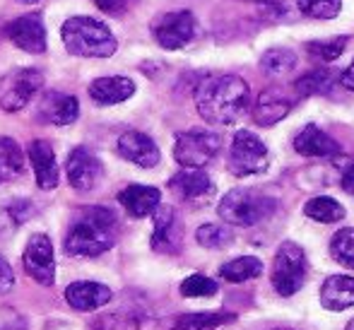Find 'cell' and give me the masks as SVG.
I'll return each mask as SVG.
<instances>
[{
	"label": "cell",
	"mask_w": 354,
	"mask_h": 330,
	"mask_svg": "<svg viewBox=\"0 0 354 330\" xmlns=\"http://www.w3.org/2000/svg\"><path fill=\"white\" fill-rule=\"evenodd\" d=\"M253 3H258V5H266V8H268V5H277V3H280V0H253Z\"/></svg>",
	"instance_id": "ab89813d"
},
{
	"label": "cell",
	"mask_w": 354,
	"mask_h": 330,
	"mask_svg": "<svg viewBox=\"0 0 354 330\" xmlns=\"http://www.w3.org/2000/svg\"><path fill=\"white\" fill-rule=\"evenodd\" d=\"M345 330H354V318H352V321H350V326H347Z\"/></svg>",
	"instance_id": "b9f144b4"
},
{
	"label": "cell",
	"mask_w": 354,
	"mask_h": 330,
	"mask_svg": "<svg viewBox=\"0 0 354 330\" xmlns=\"http://www.w3.org/2000/svg\"><path fill=\"white\" fill-rule=\"evenodd\" d=\"M61 39L68 53L77 58H111L118 42L111 29L94 17H68L61 27Z\"/></svg>",
	"instance_id": "3957f363"
},
{
	"label": "cell",
	"mask_w": 354,
	"mask_h": 330,
	"mask_svg": "<svg viewBox=\"0 0 354 330\" xmlns=\"http://www.w3.org/2000/svg\"><path fill=\"white\" fill-rule=\"evenodd\" d=\"M136 94V82L126 75H111V77H97L89 84V97L99 107H113Z\"/></svg>",
	"instance_id": "ac0fdd59"
},
{
	"label": "cell",
	"mask_w": 354,
	"mask_h": 330,
	"mask_svg": "<svg viewBox=\"0 0 354 330\" xmlns=\"http://www.w3.org/2000/svg\"><path fill=\"white\" fill-rule=\"evenodd\" d=\"M294 107V99L280 87H268L258 94L256 104H253V121L263 128H270L280 123Z\"/></svg>",
	"instance_id": "2e32d148"
},
{
	"label": "cell",
	"mask_w": 354,
	"mask_h": 330,
	"mask_svg": "<svg viewBox=\"0 0 354 330\" xmlns=\"http://www.w3.org/2000/svg\"><path fill=\"white\" fill-rule=\"evenodd\" d=\"M29 162H32V167H34V176H37L39 188H41V191H53V188L58 186L61 172H58L53 147L46 140H34V143L29 145Z\"/></svg>",
	"instance_id": "e0dca14e"
},
{
	"label": "cell",
	"mask_w": 354,
	"mask_h": 330,
	"mask_svg": "<svg viewBox=\"0 0 354 330\" xmlns=\"http://www.w3.org/2000/svg\"><path fill=\"white\" fill-rule=\"evenodd\" d=\"M299 58L292 48H268L261 58V70L268 77H282L297 68Z\"/></svg>",
	"instance_id": "4316f807"
},
{
	"label": "cell",
	"mask_w": 354,
	"mask_h": 330,
	"mask_svg": "<svg viewBox=\"0 0 354 330\" xmlns=\"http://www.w3.org/2000/svg\"><path fill=\"white\" fill-rule=\"evenodd\" d=\"M8 39L24 53H44L46 51V24H44L41 15L29 12L22 17L12 19L5 27Z\"/></svg>",
	"instance_id": "8fae6325"
},
{
	"label": "cell",
	"mask_w": 354,
	"mask_h": 330,
	"mask_svg": "<svg viewBox=\"0 0 354 330\" xmlns=\"http://www.w3.org/2000/svg\"><path fill=\"white\" fill-rule=\"evenodd\" d=\"M29 214H32L29 200H17L8 208H0V237H10Z\"/></svg>",
	"instance_id": "f1b7e54d"
},
{
	"label": "cell",
	"mask_w": 354,
	"mask_h": 330,
	"mask_svg": "<svg viewBox=\"0 0 354 330\" xmlns=\"http://www.w3.org/2000/svg\"><path fill=\"white\" fill-rule=\"evenodd\" d=\"M251 104L248 82L239 75H210L196 89L198 113L212 126H232Z\"/></svg>",
	"instance_id": "6da1fadb"
},
{
	"label": "cell",
	"mask_w": 354,
	"mask_h": 330,
	"mask_svg": "<svg viewBox=\"0 0 354 330\" xmlns=\"http://www.w3.org/2000/svg\"><path fill=\"white\" fill-rule=\"evenodd\" d=\"M217 212L224 219V224L253 227L275 212V200L253 191V188H234L219 200Z\"/></svg>",
	"instance_id": "277c9868"
},
{
	"label": "cell",
	"mask_w": 354,
	"mask_h": 330,
	"mask_svg": "<svg viewBox=\"0 0 354 330\" xmlns=\"http://www.w3.org/2000/svg\"><path fill=\"white\" fill-rule=\"evenodd\" d=\"M321 304L328 311H345V309L354 306L352 275H330L321 287Z\"/></svg>",
	"instance_id": "7402d4cb"
},
{
	"label": "cell",
	"mask_w": 354,
	"mask_h": 330,
	"mask_svg": "<svg viewBox=\"0 0 354 330\" xmlns=\"http://www.w3.org/2000/svg\"><path fill=\"white\" fill-rule=\"evenodd\" d=\"M44 87V75L37 68H12L0 77V109L17 113Z\"/></svg>",
	"instance_id": "52a82bcc"
},
{
	"label": "cell",
	"mask_w": 354,
	"mask_h": 330,
	"mask_svg": "<svg viewBox=\"0 0 354 330\" xmlns=\"http://www.w3.org/2000/svg\"><path fill=\"white\" fill-rule=\"evenodd\" d=\"M219 147H222V138H219L217 133L193 128V131H183L176 135L174 159H176L183 169H203L217 157Z\"/></svg>",
	"instance_id": "8992f818"
},
{
	"label": "cell",
	"mask_w": 354,
	"mask_h": 330,
	"mask_svg": "<svg viewBox=\"0 0 354 330\" xmlns=\"http://www.w3.org/2000/svg\"><path fill=\"white\" fill-rule=\"evenodd\" d=\"M66 174H68V181H71V186L75 191L87 193L102 181L104 169H102L99 157L92 152V149L75 147L66 162Z\"/></svg>",
	"instance_id": "7c38bea8"
},
{
	"label": "cell",
	"mask_w": 354,
	"mask_h": 330,
	"mask_svg": "<svg viewBox=\"0 0 354 330\" xmlns=\"http://www.w3.org/2000/svg\"><path fill=\"white\" fill-rule=\"evenodd\" d=\"M335 84H340L335 70H311L294 82V89L299 97H313V94H330Z\"/></svg>",
	"instance_id": "d4e9b609"
},
{
	"label": "cell",
	"mask_w": 354,
	"mask_h": 330,
	"mask_svg": "<svg viewBox=\"0 0 354 330\" xmlns=\"http://www.w3.org/2000/svg\"><path fill=\"white\" fill-rule=\"evenodd\" d=\"M116 152L121 154L123 159H128L131 164H138L140 169H152L159 164L162 154H159V147L149 135H145L140 131H128L118 138L116 143Z\"/></svg>",
	"instance_id": "9a60e30c"
},
{
	"label": "cell",
	"mask_w": 354,
	"mask_h": 330,
	"mask_svg": "<svg viewBox=\"0 0 354 330\" xmlns=\"http://www.w3.org/2000/svg\"><path fill=\"white\" fill-rule=\"evenodd\" d=\"M118 203L123 205V210H126L131 217L142 219L159 208V203H162V193H159V188H154V186L133 183V186H126L121 193H118Z\"/></svg>",
	"instance_id": "44dd1931"
},
{
	"label": "cell",
	"mask_w": 354,
	"mask_h": 330,
	"mask_svg": "<svg viewBox=\"0 0 354 330\" xmlns=\"http://www.w3.org/2000/svg\"><path fill=\"white\" fill-rule=\"evenodd\" d=\"M347 37H335V39H323V42H308L306 53H311V58L323 63H330L335 58L342 56V51L347 48Z\"/></svg>",
	"instance_id": "1f68e13d"
},
{
	"label": "cell",
	"mask_w": 354,
	"mask_h": 330,
	"mask_svg": "<svg viewBox=\"0 0 354 330\" xmlns=\"http://www.w3.org/2000/svg\"><path fill=\"white\" fill-rule=\"evenodd\" d=\"M294 149L304 157H337L342 154V147L337 140H333L326 131L308 123L294 138Z\"/></svg>",
	"instance_id": "d6986e66"
},
{
	"label": "cell",
	"mask_w": 354,
	"mask_h": 330,
	"mask_svg": "<svg viewBox=\"0 0 354 330\" xmlns=\"http://www.w3.org/2000/svg\"><path fill=\"white\" fill-rule=\"evenodd\" d=\"M198 24L193 12L188 10H176V12H164L157 19H152V37L167 51H178L188 46L196 39Z\"/></svg>",
	"instance_id": "9c48e42d"
},
{
	"label": "cell",
	"mask_w": 354,
	"mask_h": 330,
	"mask_svg": "<svg viewBox=\"0 0 354 330\" xmlns=\"http://www.w3.org/2000/svg\"><path fill=\"white\" fill-rule=\"evenodd\" d=\"M41 116L53 126H71L80 116V104L73 94L48 92L41 102Z\"/></svg>",
	"instance_id": "603a6c76"
},
{
	"label": "cell",
	"mask_w": 354,
	"mask_h": 330,
	"mask_svg": "<svg viewBox=\"0 0 354 330\" xmlns=\"http://www.w3.org/2000/svg\"><path fill=\"white\" fill-rule=\"evenodd\" d=\"M217 282L210 277H205V275H191V277H186L181 282V294L183 297H214L217 294Z\"/></svg>",
	"instance_id": "e575fe53"
},
{
	"label": "cell",
	"mask_w": 354,
	"mask_h": 330,
	"mask_svg": "<svg viewBox=\"0 0 354 330\" xmlns=\"http://www.w3.org/2000/svg\"><path fill=\"white\" fill-rule=\"evenodd\" d=\"M263 273V263L258 261L256 256H241V258H234V261L224 263L219 268V277L227 279V282H246V279H253Z\"/></svg>",
	"instance_id": "484cf974"
},
{
	"label": "cell",
	"mask_w": 354,
	"mask_h": 330,
	"mask_svg": "<svg viewBox=\"0 0 354 330\" xmlns=\"http://www.w3.org/2000/svg\"><path fill=\"white\" fill-rule=\"evenodd\" d=\"M22 3H27V5H34V3H39V0H22Z\"/></svg>",
	"instance_id": "60d3db41"
},
{
	"label": "cell",
	"mask_w": 354,
	"mask_h": 330,
	"mask_svg": "<svg viewBox=\"0 0 354 330\" xmlns=\"http://www.w3.org/2000/svg\"><path fill=\"white\" fill-rule=\"evenodd\" d=\"M196 239L205 248H227L234 241V232L227 224H203L198 227Z\"/></svg>",
	"instance_id": "4dcf8cb0"
},
{
	"label": "cell",
	"mask_w": 354,
	"mask_h": 330,
	"mask_svg": "<svg viewBox=\"0 0 354 330\" xmlns=\"http://www.w3.org/2000/svg\"><path fill=\"white\" fill-rule=\"evenodd\" d=\"M22 263L34 282L51 287L56 279V258H53V244L46 234H34L29 239L22 253Z\"/></svg>",
	"instance_id": "30bf717a"
},
{
	"label": "cell",
	"mask_w": 354,
	"mask_h": 330,
	"mask_svg": "<svg viewBox=\"0 0 354 330\" xmlns=\"http://www.w3.org/2000/svg\"><path fill=\"white\" fill-rule=\"evenodd\" d=\"M24 174V152L12 138L0 135V183L15 181Z\"/></svg>",
	"instance_id": "cb8c5ba5"
},
{
	"label": "cell",
	"mask_w": 354,
	"mask_h": 330,
	"mask_svg": "<svg viewBox=\"0 0 354 330\" xmlns=\"http://www.w3.org/2000/svg\"><path fill=\"white\" fill-rule=\"evenodd\" d=\"M154 232H152V248L157 253H178L181 251V222L178 214L169 205H159L154 210Z\"/></svg>",
	"instance_id": "5bb4252c"
},
{
	"label": "cell",
	"mask_w": 354,
	"mask_h": 330,
	"mask_svg": "<svg viewBox=\"0 0 354 330\" xmlns=\"http://www.w3.org/2000/svg\"><path fill=\"white\" fill-rule=\"evenodd\" d=\"M268 147L256 133L236 131L229 147V172L234 176H253V174L266 172L268 167Z\"/></svg>",
	"instance_id": "ba28073f"
},
{
	"label": "cell",
	"mask_w": 354,
	"mask_h": 330,
	"mask_svg": "<svg viewBox=\"0 0 354 330\" xmlns=\"http://www.w3.org/2000/svg\"><path fill=\"white\" fill-rule=\"evenodd\" d=\"M330 256L340 265L354 270V229L345 227L330 239Z\"/></svg>",
	"instance_id": "f546056e"
},
{
	"label": "cell",
	"mask_w": 354,
	"mask_h": 330,
	"mask_svg": "<svg viewBox=\"0 0 354 330\" xmlns=\"http://www.w3.org/2000/svg\"><path fill=\"white\" fill-rule=\"evenodd\" d=\"M113 292L102 282H73L66 289V302L71 304L75 311H97L111 302Z\"/></svg>",
	"instance_id": "ffe728a7"
},
{
	"label": "cell",
	"mask_w": 354,
	"mask_h": 330,
	"mask_svg": "<svg viewBox=\"0 0 354 330\" xmlns=\"http://www.w3.org/2000/svg\"><path fill=\"white\" fill-rule=\"evenodd\" d=\"M297 5L301 15L313 19H333L342 10V0H297Z\"/></svg>",
	"instance_id": "836d02e7"
},
{
	"label": "cell",
	"mask_w": 354,
	"mask_h": 330,
	"mask_svg": "<svg viewBox=\"0 0 354 330\" xmlns=\"http://www.w3.org/2000/svg\"><path fill=\"white\" fill-rule=\"evenodd\" d=\"M280 330H289V328H280Z\"/></svg>",
	"instance_id": "7bdbcfd3"
},
{
	"label": "cell",
	"mask_w": 354,
	"mask_h": 330,
	"mask_svg": "<svg viewBox=\"0 0 354 330\" xmlns=\"http://www.w3.org/2000/svg\"><path fill=\"white\" fill-rule=\"evenodd\" d=\"M304 212H306V217L316 219V222H323V224H333V222L345 219V208H342L335 198H328V196L311 198L304 205Z\"/></svg>",
	"instance_id": "83f0119b"
},
{
	"label": "cell",
	"mask_w": 354,
	"mask_h": 330,
	"mask_svg": "<svg viewBox=\"0 0 354 330\" xmlns=\"http://www.w3.org/2000/svg\"><path fill=\"white\" fill-rule=\"evenodd\" d=\"M92 3L106 15H121L128 10V0H92Z\"/></svg>",
	"instance_id": "74e56055"
},
{
	"label": "cell",
	"mask_w": 354,
	"mask_h": 330,
	"mask_svg": "<svg viewBox=\"0 0 354 330\" xmlns=\"http://www.w3.org/2000/svg\"><path fill=\"white\" fill-rule=\"evenodd\" d=\"M234 313H191V316H181L178 321L188 330H217L227 323H234Z\"/></svg>",
	"instance_id": "d6a6232c"
},
{
	"label": "cell",
	"mask_w": 354,
	"mask_h": 330,
	"mask_svg": "<svg viewBox=\"0 0 354 330\" xmlns=\"http://www.w3.org/2000/svg\"><path fill=\"white\" fill-rule=\"evenodd\" d=\"M337 82H340L345 89H352L354 92V61L342 70V73H337Z\"/></svg>",
	"instance_id": "f35d334b"
},
{
	"label": "cell",
	"mask_w": 354,
	"mask_h": 330,
	"mask_svg": "<svg viewBox=\"0 0 354 330\" xmlns=\"http://www.w3.org/2000/svg\"><path fill=\"white\" fill-rule=\"evenodd\" d=\"M308 263L306 253L301 251V246H297L294 241H284L275 253L272 261V287L280 297H292L306 282Z\"/></svg>",
	"instance_id": "5b68a950"
},
{
	"label": "cell",
	"mask_w": 354,
	"mask_h": 330,
	"mask_svg": "<svg viewBox=\"0 0 354 330\" xmlns=\"http://www.w3.org/2000/svg\"><path fill=\"white\" fill-rule=\"evenodd\" d=\"M169 188L183 203H205L214 196V183L203 169H181L174 174Z\"/></svg>",
	"instance_id": "4fadbf2b"
},
{
	"label": "cell",
	"mask_w": 354,
	"mask_h": 330,
	"mask_svg": "<svg viewBox=\"0 0 354 330\" xmlns=\"http://www.w3.org/2000/svg\"><path fill=\"white\" fill-rule=\"evenodd\" d=\"M116 244V217L106 208H84L66 237L68 256L97 258Z\"/></svg>",
	"instance_id": "7a4b0ae2"
},
{
	"label": "cell",
	"mask_w": 354,
	"mask_h": 330,
	"mask_svg": "<svg viewBox=\"0 0 354 330\" xmlns=\"http://www.w3.org/2000/svg\"><path fill=\"white\" fill-rule=\"evenodd\" d=\"M340 186L345 193H350L354 198V159H347L342 164V174H340Z\"/></svg>",
	"instance_id": "8d00e7d4"
},
{
	"label": "cell",
	"mask_w": 354,
	"mask_h": 330,
	"mask_svg": "<svg viewBox=\"0 0 354 330\" xmlns=\"http://www.w3.org/2000/svg\"><path fill=\"white\" fill-rule=\"evenodd\" d=\"M12 284H15L12 268H10V263L0 256V294H8L10 289H12Z\"/></svg>",
	"instance_id": "d590c367"
}]
</instances>
